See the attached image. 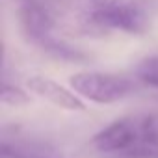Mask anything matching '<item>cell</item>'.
I'll return each instance as SVG.
<instances>
[{
    "mask_svg": "<svg viewBox=\"0 0 158 158\" xmlns=\"http://www.w3.org/2000/svg\"><path fill=\"white\" fill-rule=\"evenodd\" d=\"M50 11L65 15L88 34L119 30L138 35L149 28L143 10L127 0H54Z\"/></svg>",
    "mask_w": 158,
    "mask_h": 158,
    "instance_id": "cell-1",
    "label": "cell"
},
{
    "mask_svg": "<svg viewBox=\"0 0 158 158\" xmlns=\"http://www.w3.org/2000/svg\"><path fill=\"white\" fill-rule=\"evenodd\" d=\"M108 158H158V114H132L112 121L91 138Z\"/></svg>",
    "mask_w": 158,
    "mask_h": 158,
    "instance_id": "cell-2",
    "label": "cell"
},
{
    "mask_svg": "<svg viewBox=\"0 0 158 158\" xmlns=\"http://www.w3.org/2000/svg\"><path fill=\"white\" fill-rule=\"evenodd\" d=\"M17 19L24 39L47 56L71 63H82L88 60L84 52L61 41L54 34L56 17L41 0H17Z\"/></svg>",
    "mask_w": 158,
    "mask_h": 158,
    "instance_id": "cell-3",
    "label": "cell"
},
{
    "mask_svg": "<svg viewBox=\"0 0 158 158\" xmlns=\"http://www.w3.org/2000/svg\"><path fill=\"white\" fill-rule=\"evenodd\" d=\"M69 84L78 97L97 104L119 102L134 91V82L130 78L95 71H82L73 74L69 78Z\"/></svg>",
    "mask_w": 158,
    "mask_h": 158,
    "instance_id": "cell-4",
    "label": "cell"
},
{
    "mask_svg": "<svg viewBox=\"0 0 158 158\" xmlns=\"http://www.w3.org/2000/svg\"><path fill=\"white\" fill-rule=\"evenodd\" d=\"M26 86L32 93H35L37 97L48 101L50 104L61 110H67V112H84L86 110L84 101L74 91L63 88L61 84L50 80L47 76H30L26 80Z\"/></svg>",
    "mask_w": 158,
    "mask_h": 158,
    "instance_id": "cell-5",
    "label": "cell"
},
{
    "mask_svg": "<svg viewBox=\"0 0 158 158\" xmlns=\"http://www.w3.org/2000/svg\"><path fill=\"white\" fill-rule=\"evenodd\" d=\"M136 76L149 88L158 89V56H149L141 60L136 67Z\"/></svg>",
    "mask_w": 158,
    "mask_h": 158,
    "instance_id": "cell-6",
    "label": "cell"
},
{
    "mask_svg": "<svg viewBox=\"0 0 158 158\" xmlns=\"http://www.w3.org/2000/svg\"><path fill=\"white\" fill-rule=\"evenodd\" d=\"M0 101H2L6 106H15L17 108V106L28 104L30 102V95L24 89H21V88L4 82L2 84V91H0Z\"/></svg>",
    "mask_w": 158,
    "mask_h": 158,
    "instance_id": "cell-7",
    "label": "cell"
}]
</instances>
